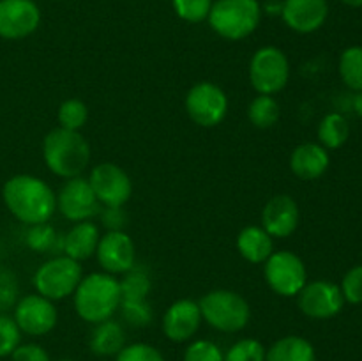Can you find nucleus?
<instances>
[{"instance_id": "obj_1", "label": "nucleus", "mask_w": 362, "mask_h": 361, "mask_svg": "<svg viewBox=\"0 0 362 361\" xmlns=\"http://www.w3.org/2000/svg\"><path fill=\"white\" fill-rule=\"evenodd\" d=\"M2 200L20 223L30 227L48 223L57 211V193L46 180L30 173H18L4 183Z\"/></svg>"}, {"instance_id": "obj_2", "label": "nucleus", "mask_w": 362, "mask_h": 361, "mask_svg": "<svg viewBox=\"0 0 362 361\" xmlns=\"http://www.w3.org/2000/svg\"><path fill=\"white\" fill-rule=\"evenodd\" d=\"M120 303L122 294L119 278L105 271L83 276L73 294L74 311L88 324H99L112 319Z\"/></svg>"}, {"instance_id": "obj_3", "label": "nucleus", "mask_w": 362, "mask_h": 361, "mask_svg": "<svg viewBox=\"0 0 362 361\" xmlns=\"http://www.w3.org/2000/svg\"><path fill=\"white\" fill-rule=\"evenodd\" d=\"M42 159L62 179L80 177L90 163V145L80 131L55 127L42 140Z\"/></svg>"}, {"instance_id": "obj_4", "label": "nucleus", "mask_w": 362, "mask_h": 361, "mask_svg": "<svg viewBox=\"0 0 362 361\" xmlns=\"http://www.w3.org/2000/svg\"><path fill=\"white\" fill-rule=\"evenodd\" d=\"M258 0H216L207 20L212 30L226 41H243L258 28L262 20Z\"/></svg>"}, {"instance_id": "obj_5", "label": "nucleus", "mask_w": 362, "mask_h": 361, "mask_svg": "<svg viewBox=\"0 0 362 361\" xmlns=\"http://www.w3.org/2000/svg\"><path fill=\"white\" fill-rule=\"evenodd\" d=\"M198 306L202 319L216 331L239 333L251 321L250 303L235 290H211L198 301Z\"/></svg>"}, {"instance_id": "obj_6", "label": "nucleus", "mask_w": 362, "mask_h": 361, "mask_svg": "<svg viewBox=\"0 0 362 361\" xmlns=\"http://www.w3.org/2000/svg\"><path fill=\"white\" fill-rule=\"evenodd\" d=\"M81 278L83 269L80 262L73 260L67 255H55L35 269L32 283L35 292L55 303L73 296Z\"/></svg>"}, {"instance_id": "obj_7", "label": "nucleus", "mask_w": 362, "mask_h": 361, "mask_svg": "<svg viewBox=\"0 0 362 361\" xmlns=\"http://www.w3.org/2000/svg\"><path fill=\"white\" fill-rule=\"evenodd\" d=\"M290 80V62L278 46H262L250 60V81L258 94L274 96Z\"/></svg>"}, {"instance_id": "obj_8", "label": "nucleus", "mask_w": 362, "mask_h": 361, "mask_svg": "<svg viewBox=\"0 0 362 361\" xmlns=\"http://www.w3.org/2000/svg\"><path fill=\"white\" fill-rule=\"evenodd\" d=\"M264 264L265 282L278 296L296 297L308 283L306 265L293 251H274Z\"/></svg>"}, {"instance_id": "obj_9", "label": "nucleus", "mask_w": 362, "mask_h": 361, "mask_svg": "<svg viewBox=\"0 0 362 361\" xmlns=\"http://www.w3.org/2000/svg\"><path fill=\"white\" fill-rule=\"evenodd\" d=\"M186 112L200 127H216L228 113V96L214 81H198L186 94Z\"/></svg>"}, {"instance_id": "obj_10", "label": "nucleus", "mask_w": 362, "mask_h": 361, "mask_svg": "<svg viewBox=\"0 0 362 361\" xmlns=\"http://www.w3.org/2000/svg\"><path fill=\"white\" fill-rule=\"evenodd\" d=\"M88 183L105 207H124L133 195V183L126 170L117 163H99L88 173Z\"/></svg>"}, {"instance_id": "obj_11", "label": "nucleus", "mask_w": 362, "mask_h": 361, "mask_svg": "<svg viewBox=\"0 0 362 361\" xmlns=\"http://www.w3.org/2000/svg\"><path fill=\"white\" fill-rule=\"evenodd\" d=\"M57 211L74 223L88 222L101 212V204L85 177H73L57 193Z\"/></svg>"}, {"instance_id": "obj_12", "label": "nucleus", "mask_w": 362, "mask_h": 361, "mask_svg": "<svg viewBox=\"0 0 362 361\" xmlns=\"http://www.w3.org/2000/svg\"><path fill=\"white\" fill-rule=\"evenodd\" d=\"M13 319L16 321L21 333L28 336H45L53 331L59 321L53 301L46 299L41 294H27L20 297L13 308Z\"/></svg>"}, {"instance_id": "obj_13", "label": "nucleus", "mask_w": 362, "mask_h": 361, "mask_svg": "<svg viewBox=\"0 0 362 361\" xmlns=\"http://www.w3.org/2000/svg\"><path fill=\"white\" fill-rule=\"evenodd\" d=\"M296 297L299 310L306 317L317 319V321L336 317L345 304L339 285L329 280L308 282Z\"/></svg>"}, {"instance_id": "obj_14", "label": "nucleus", "mask_w": 362, "mask_h": 361, "mask_svg": "<svg viewBox=\"0 0 362 361\" xmlns=\"http://www.w3.org/2000/svg\"><path fill=\"white\" fill-rule=\"evenodd\" d=\"M41 25V9L34 0H0V38L20 41Z\"/></svg>"}, {"instance_id": "obj_15", "label": "nucleus", "mask_w": 362, "mask_h": 361, "mask_svg": "<svg viewBox=\"0 0 362 361\" xmlns=\"http://www.w3.org/2000/svg\"><path fill=\"white\" fill-rule=\"evenodd\" d=\"M95 258L108 275H124L136 264V246L124 230H108L99 239Z\"/></svg>"}, {"instance_id": "obj_16", "label": "nucleus", "mask_w": 362, "mask_h": 361, "mask_svg": "<svg viewBox=\"0 0 362 361\" xmlns=\"http://www.w3.org/2000/svg\"><path fill=\"white\" fill-rule=\"evenodd\" d=\"M202 311L198 301L193 299H177L168 306L163 315L161 328L170 342L184 343L191 342L200 329Z\"/></svg>"}, {"instance_id": "obj_17", "label": "nucleus", "mask_w": 362, "mask_h": 361, "mask_svg": "<svg viewBox=\"0 0 362 361\" xmlns=\"http://www.w3.org/2000/svg\"><path fill=\"white\" fill-rule=\"evenodd\" d=\"M299 205L290 195L279 193L269 198L262 209V227L276 239H286L299 227Z\"/></svg>"}, {"instance_id": "obj_18", "label": "nucleus", "mask_w": 362, "mask_h": 361, "mask_svg": "<svg viewBox=\"0 0 362 361\" xmlns=\"http://www.w3.org/2000/svg\"><path fill=\"white\" fill-rule=\"evenodd\" d=\"M327 16V0H283V21L297 34L317 32L325 23Z\"/></svg>"}, {"instance_id": "obj_19", "label": "nucleus", "mask_w": 362, "mask_h": 361, "mask_svg": "<svg viewBox=\"0 0 362 361\" xmlns=\"http://www.w3.org/2000/svg\"><path fill=\"white\" fill-rule=\"evenodd\" d=\"M331 165V156L325 147L315 142L297 145L290 154V170L300 180H315L324 176Z\"/></svg>"}, {"instance_id": "obj_20", "label": "nucleus", "mask_w": 362, "mask_h": 361, "mask_svg": "<svg viewBox=\"0 0 362 361\" xmlns=\"http://www.w3.org/2000/svg\"><path fill=\"white\" fill-rule=\"evenodd\" d=\"M99 239H101L99 227L92 223L90 219L88 222L74 223L69 232L64 236L62 251L64 255H67V257L76 262L88 260V258L95 255Z\"/></svg>"}, {"instance_id": "obj_21", "label": "nucleus", "mask_w": 362, "mask_h": 361, "mask_svg": "<svg viewBox=\"0 0 362 361\" xmlns=\"http://www.w3.org/2000/svg\"><path fill=\"white\" fill-rule=\"evenodd\" d=\"M237 251L251 264H264L274 253V237L262 225L244 227L237 236Z\"/></svg>"}, {"instance_id": "obj_22", "label": "nucleus", "mask_w": 362, "mask_h": 361, "mask_svg": "<svg viewBox=\"0 0 362 361\" xmlns=\"http://www.w3.org/2000/svg\"><path fill=\"white\" fill-rule=\"evenodd\" d=\"M126 345V329L120 322L108 319L99 324H94V329L88 338V349L92 354L103 357H113Z\"/></svg>"}, {"instance_id": "obj_23", "label": "nucleus", "mask_w": 362, "mask_h": 361, "mask_svg": "<svg viewBox=\"0 0 362 361\" xmlns=\"http://www.w3.org/2000/svg\"><path fill=\"white\" fill-rule=\"evenodd\" d=\"M265 361H317V353L310 340L299 335H288L276 340L265 350Z\"/></svg>"}, {"instance_id": "obj_24", "label": "nucleus", "mask_w": 362, "mask_h": 361, "mask_svg": "<svg viewBox=\"0 0 362 361\" xmlns=\"http://www.w3.org/2000/svg\"><path fill=\"white\" fill-rule=\"evenodd\" d=\"M318 144L327 151L339 149L346 144L350 137V124L345 115L338 112H331L324 115V119L318 124Z\"/></svg>"}, {"instance_id": "obj_25", "label": "nucleus", "mask_w": 362, "mask_h": 361, "mask_svg": "<svg viewBox=\"0 0 362 361\" xmlns=\"http://www.w3.org/2000/svg\"><path fill=\"white\" fill-rule=\"evenodd\" d=\"M25 244L35 253H57L62 251L64 236H60L49 223H37L27 229Z\"/></svg>"}, {"instance_id": "obj_26", "label": "nucleus", "mask_w": 362, "mask_h": 361, "mask_svg": "<svg viewBox=\"0 0 362 361\" xmlns=\"http://www.w3.org/2000/svg\"><path fill=\"white\" fill-rule=\"evenodd\" d=\"M281 117V106L274 96L258 94L247 105V119L258 130H271Z\"/></svg>"}, {"instance_id": "obj_27", "label": "nucleus", "mask_w": 362, "mask_h": 361, "mask_svg": "<svg viewBox=\"0 0 362 361\" xmlns=\"http://www.w3.org/2000/svg\"><path fill=\"white\" fill-rule=\"evenodd\" d=\"M339 76L343 84L356 92H362V46H349L339 55Z\"/></svg>"}, {"instance_id": "obj_28", "label": "nucleus", "mask_w": 362, "mask_h": 361, "mask_svg": "<svg viewBox=\"0 0 362 361\" xmlns=\"http://www.w3.org/2000/svg\"><path fill=\"white\" fill-rule=\"evenodd\" d=\"M119 283L122 299H147L152 289L148 273L144 268H138L136 264L124 273V278L119 280Z\"/></svg>"}, {"instance_id": "obj_29", "label": "nucleus", "mask_w": 362, "mask_h": 361, "mask_svg": "<svg viewBox=\"0 0 362 361\" xmlns=\"http://www.w3.org/2000/svg\"><path fill=\"white\" fill-rule=\"evenodd\" d=\"M57 119H59V127L71 131H80L88 120V106L81 99L69 98L60 103Z\"/></svg>"}, {"instance_id": "obj_30", "label": "nucleus", "mask_w": 362, "mask_h": 361, "mask_svg": "<svg viewBox=\"0 0 362 361\" xmlns=\"http://www.w3.org/2000/svg\"><path fill=\"white\" fill-rule=\"evenodd\" d=\"M120 314L124 321L133 328H147L154 319V311L147 299H122Z\"/></svg>"}, {"instance_id": "obj_31", "label": "nucleus", "mask_w": 362, "mask_h": 361, "mask_svg": "<svg viewBox=\"0 0 362 361\" xmlns=\"http://www.w3.org/2000/svg\"><path fill=\"white\" fill-rule=\"evenodd\" d=\"M265 347L257 338L237 340L225 353V361H265Z\"/></svg>"}, {"instance_id": "obj_32", "label": "nucleus", "mask_w": 362, "mask_h": 361, "mask_svg": "<svg viewBox=\"0 0 362 361\" xmlns=\"http://www.w3.org/2000/svg\"><path fill=\"white\" fill-rule=\"evenodd\" d=\"M214 0H172L173 11L187 23H202L207 20Z\"/></svg>"}, {"instance_id": "obj_33", "label": "nucleus", "mask_w": 362, "mask_h": 361, "mask_svg": "<svg viewBox=\"0 0 362 361\" xmlns=\"http://www.w3.org/2000/svg\"><path fill=\"white\" fill-rule=\"evenodd\" d=\"M20 299V283L16 273L0 265V314H6L16 306Z\"/></svg>"}, {"instance_id": "obj_34", "label": "nucleus", "mask_w": 362, "mask_h": 361, "mask_svg": "<svg viewBox=\"0 0 362 361\" xmlns=\"http://www.w3.org/2000/svg\"><path fill=\"white\" fill-rule=\"evenodd\" d=\"M182 361H225V353L211 340H194L184 350Z\"/></svg>"}, {"instance_id": "obj_35", "label": "nucleus", "mask_w": 362, "mask_h": 361, "mask_svg": "<svg viewBox=\"0 0 362 361\" xmlns=\"http://www.w3.org/2000/svg\"><path fill=\"white\" fill-rule=\"evenodd\" d=\"M21 343V331L11 315L0 314V357H9Z\"/></svg>"}, {"instance_id": "obj_36", "label": "nucleus", "mask_w": 362, "mask_h": 361, "mask_svg": "<svg viewBox=\"0 0 362 361\" xmlns=\"http://www.w3.org/2000/svg\"><path fill=\"white\" fill-rule=\"evenodd\" d=\"M115 361H166L158 347L145 342L126 343L115 356Z\"/></svg>"}, {"instance_id": "obj_37", "label": "nucleus", "mask_w": 362, "mask_h": 361, "mask_svg": "<svg viewBox=\"0 0 362 361\" xmlns=\"http://www.w3.org/2000/svg\"><path fill=\"white\" fill-rule=\"evenodd\" d=\"M341 294L346 303H362V265H354L345 273L341 282Z\"/></svg>"}, {"instance_id": "obj_38", "label": "nucleus", "mask_w": 362, "mask_h": 361, "mask_svg": "<svg viewBox=\"0 0 362 361\" xmlns=\"http://www.w3.org/2000/svg\"><path fill=\"white\" fill-rule=\"evenodd\" d=\"M11 361H52L48 350L39 343H20L11 354Z\"/></svg>"}, {"instance_id": "obj_39", "label": "nucleus", "mask_w": 362, "mask_h": 361, "mask_svg": "<svg viewBox=\"0 0 362 361\" xmlns=\"http://www.w3.org/2000/svg\"><path fill=\"white\" fill-rule=\"evenodd\" d=\"M103 225L108 230H122L126 227L127 214L122 207H105L101 212Z\"/></svg>"}, {"instance_id": "obj_40", "label": "nucleus", "mask_w": 362, "mask_h": 361, "mask_svg": "<svg viewBox=\"0 0 362 361\" xmlns=\"http://www.w3.org/2000/svg\"><path fill=\"white\" fill-rule=\"evenodd\" d=\"M262 9H265V13L272 14V16H281L283 2H279V0H269V2L265 4V7H262Z\"/></svg>"}, {"instance_id": "obj_41", "label": "nucleus", "mask_w": 362, "mask_h": 361, "mask_svg": "<svg viewBox=\"0 0 362 361\" xmlns=\"http://www.w3.org/2000/svg\"><path fill=\"white\" fill-rule=\"evenodd\" d=\"M354 110H356L357 115L362 119V92H357L356 99H354Z\"/></svg>"}, {"instance_id": "obj_42", "label": "nucleus", "mask_w": 362, "mask_h": 361, "mask_svg": "<svg viewBox=\"0 0 362 361\" xmlns=\"http://www.w3.org/2000/svg\"><path fill=\"white\" fill-rule=\"evenodd\" d=\"M349 7H362V0H341Z\"/></svg>"}, {"instance_id": "obj_43", "label": "nucleus", "mask_w": 362, "mask_h": 361, "mask_svg": "<svg viewBox=\"0 0 362 361\" xmlns=\"http://www.w3.org/2000/svg\"><path fill=\"white\" fill-rule=\"evenodd\" d=\"M60 361H73V360H60Z\"/></svg>"}, {"instance_id": "obj_44", "label": "nucleus", "mask_w": 362, "mask_h": 361, "mask_svg": "<svg viewBox=\"0 0 362 361\" xmlns=\"http://www.w3.org/2000/svg\"><path fill=\"white\" fill-rule=\"evenodd\" d=\"M101 361H108V360H101Z\"/></svg>"}]
</instances>
